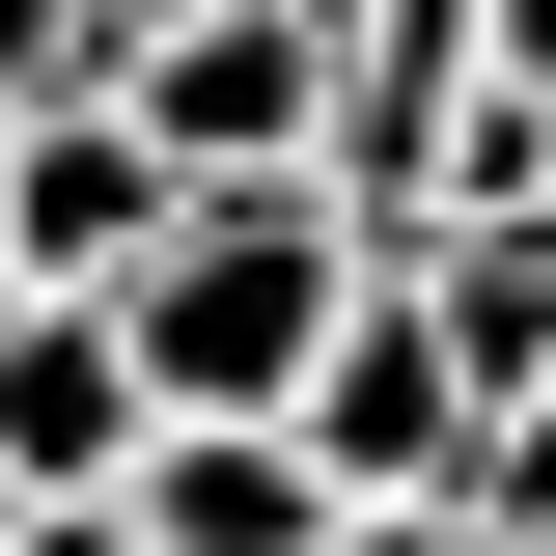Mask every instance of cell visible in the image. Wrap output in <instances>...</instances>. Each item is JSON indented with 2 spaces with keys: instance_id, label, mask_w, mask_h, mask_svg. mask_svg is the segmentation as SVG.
Here are the masks:
<instances>
[{
  "instance_id": "1",
  "label": "cell",
  "mask_w": 556,
  "mask_h": 556,
  "mask_svg": "<svg viewBox=\"0 0 556 556\" xmlns=\"http://www.w3.org/2000/svg\"><path fill=\"white\" fill-rule=\"evenodd\" d=\"M362 223H334V167H195V195L139 223V278H112V334H139V417H278L306 362H334V306H362Z\"/></svg>"
},
{
  "instance_id": "2",
  "label": "cell",
  "mask_w": 556,
  "mask_h": 556,
  "mask_svg": "<svg viewBox=\"0 0 556 556\" xmlns=\"http://www.w3.org/2000/svg\"><path fill=\"white\" fill-rule=\"evenodd\" d=\"M139 473V334H112V278H28L0 306V529H112Z\"/></svg>"
},
{
  "instance_id": "3",
  "label": "cell",
  "mask_w": 556,
  "mask_h": 556,
  "mask_svg": "<svg viewBox=\"0 0 556 556\" xmlns=\"http://www.w3.org/2000/svg\"><path fill=\"white\" fill-rule=\"evenodd\" d=\"M112 112L167 139V167H306V139H334V28H306V0H195V28L112 56Z\"/></svg>"
},
{
  "instance_id": "4",
  "label": "cell",
  "mask_w": 556,
  "mask_h": 556,
  "mask_svg": "<svg viewBox=\"0 0 556 556\" xmlns=\"http://www.w3.org/2000/svg\"><path fill=\"white\" fill-rule=\"evenodd\" d=\"M278 417H306V473H334V501H445L473 362H445V306H417V278H362V306H334V362H306Z\"/></svg>"
},
{
  "instance_id": "5",
  "label": "cell",
  "mask_w": 556,
  "mask_h": 556,
  "mask_svg": "<svg viewBox=\"0 0 556 556\" xmlns=\"http://www.w3.org/2000/svg\"><path fill=\"white\" fill-rule=\"evenodd\" d=\"M167 195H195V167H167L112 84H28V112H0V251H28V278H139Z\"/></svg>"
},
{
  "instance_id": "6",
  "label": "cell",
  "mask_w": 556,
  "mask_h": 556,
  "mask_svg": "<svg viewBox=\"0 0 556 556\" xmlns=\"http://www.w3.org/2000/svg\"><path fill=\"white\" fill-rule=\"evenodd\" d=\"M445 501H473L501 556H556V362H529V390H473V445H445Z\"/></svg>"
},
{
  "instance_id": "7",
  "label": "cell",
  "mask_w": 556,
  "mask_h": 556,
  "mask_svg": "<svg viewBox=\"0 0 556 556\" xmlns=\"http://www.w3.org/2000/svg\"><path fill=\"white\" fill-rule=\"evenodd\" d=\"M306 556H473V501H334Z\"/></svg>"
},
{
  "instance_id": "8",
  "label": "cell",
  "mask_w": 556,
  "mask_h": 556,
  "mask_svg": "<svg viewBox=\"0 0 556 556\" xmlns=\"http://www.w3.org/2000/svg\"><path fill=\"white\" fill-rule=\"evenodd\" d=\"M28 84H84V0H0V112H28Z\"/></svg>"
},
{
  "instance_id": "9",
  "label": "cell",
  "mask_w": 556,
  "mask_h": 556,
  "mask_svg": "<svg viewBox=\"0 0 556 556\" xmlns=\"http://www.w3.org/2000/svg\"><path fill=\"white\" fill-rule=\"evenodd\" d=\"M473 84H556V0H473Z\"/></svg>"
},
{
  "instance_id": "10",
  "label": "cell",
  "mask_w": 556,
  "mask_h": 556,
  "mask_svg": "<svg viewBox=\"0 0 556 556\" xmlns=\"http://www.w3.org/2000/svg\"><path fill=\"white\" fill-rule=\"evenodd\" d=\"M139 28H195V0H84V84H112V56H139Z\"/></svg>"
},
{
  "instance_id": "11",
  "label": "cell",
  "mask_w": 556,
  "mask_h": 556,
  "mask_svg": "<svg viewBox=\"0 0 556 556\" xmlns=\"http://www.w3.org/2000/svg\"><path fill=\"white\" fill-rule=\"evenodd\" d=\"M0 306H28V251H0Z\"/></svg>"
},
{
  "instance_id": "12",
  "label": "cell",
  "mask_w": 556,
  "mask_h": 556,
  "mask_svg": "<svg viewBox=\"0 0 556 556\" xmlns=\"http://www.w3.org/2000/svg\"><path fill=\"white\" fill-rule=\"evenodd\" d=\"M529 223H556V167H529Z\"/></svg>"
},
{
  "instance_id": "13",
  "label": "cell",
  "mask_w": 556,
  "mask_h": 556,
  "mask_svg": "<svg viewBox=\"0 0 556 556\" xmlns=\"http://www.w3.org/2000/svg\"><path fill=\"white\" fill-rule=\"evenodd\" d=\"M473 556H501V529H473Z\"/></svg>"
}]
</instances>
